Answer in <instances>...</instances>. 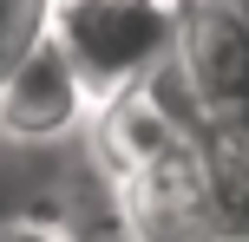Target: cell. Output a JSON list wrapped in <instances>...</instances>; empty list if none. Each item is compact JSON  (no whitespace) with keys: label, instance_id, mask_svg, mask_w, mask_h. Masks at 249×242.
<instances>
[{"label":"cell","instance_id":"obj_2","mask_svg":"<svg viewBox=\"0 0 249 242\" xmlns=\"http://www.w3.org/2000/svg\"><path fill=\"white\" fill-rule=\"evenodd\" d=\"M92 112H99V98H92L86 72L72 65V52L59 46L53 26H39L26 46H13L0 59V138L59 144L72 131H86Z\"/></svg>","mask_w":249,"mask_h":242},{"label":"cell","instance_id":"obj_1","mask_svg":"<svg viewBox=\"0 0 249 242\" xmlns=\"http://www.w3.org/2000/svg\"><path fill=\"white\" fill-rule=\"evenodd\" d=\"M46 26L105 105L118 92H138L177 52L184 0H46Z\"/></svg>","mask_w":249,"mask_h":242},{"label":"cell","instance_id":"obj_3","mask_svg":"<svg viewBox=\"0 0 249 242\" xmlns=\"http://www.w3.org/2000/svg\"><path fill=\"white\" fill-rule=\"evenodd\" d=\"M0 242H86L72 210H13L0 216Z\"/></svg>","mask_w":249,"mask_h":242}]
</instances>
